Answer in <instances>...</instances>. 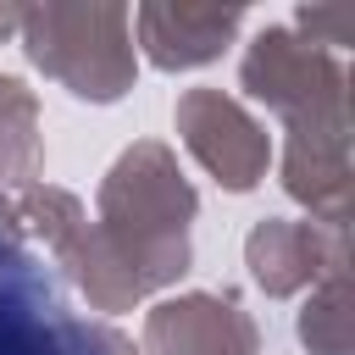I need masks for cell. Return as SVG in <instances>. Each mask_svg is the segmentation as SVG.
Masks as SVG:
<instances>
[{"label":"cell","instance_id":"cell-2","mask_svg":"<svg viewBox=\"0 0 355 355\" xmlns=\"http://www.w3.org/2000/svg\"><path fill=\"white\" fill-rule=\"evenodd\" d=\"M33 67L61 78L83 100H116L133 83V11L122 6H39L17 11Z\"/></svg>","mask_w":355,"mask_h":355},{"label":"cell","instance_id":"cell-11","mask_svg":"<svg viewBox=\"0 0 355 355\" xmlns=\"http://www.w3.org/2000/svg\"><path fill=\"white\" fill-rule=\"evenodd\" d=\"M17 216H28L33 222V233L50 244V250H72V239L89 227L83 222V205L72 200V194H61V189H44V183H33L22 200H17Z\"/></svg>","mask_w":355,"mask_h":355},{"label":"cell","instance_id":"cell-7","mask_svg":"<svg viewBox=\"0 0 355 355\" xmlns=\"http://www.w3.org/2000/svg\"><path fill=\"white\" fill-rule=\"evenodd\" d=\"M255 322L239 311L233 294H183L144 316L139 355H255Z\"/></svg>","mask_w":355,"mask_h":355},{"label":"cell","instance_id":"cell-6","mask_svg":"<svg viewBox=\"0 0 355 355\" xmlns=\"http://www.w3.org/2000/svg\"><path fill=\"white\" fill-rule=\"evenodd\" d=\"M244 261L255 272V283L266 294H294V288H316L327 277H349V239L333 222H283L266 216L255 222V233L244 239Z\"/></svg>","mask_w":355,"mask_h":355},{"label":"cell","instance_id":"cell-5","mask_svg":"<svg viewBox=\"0 0 355 355\" xmlns=\"http://www.w3.org/2000/svg\"><path fill=\"white\" fill-rule=\"evenodd\" d=\"M100 211L111 227L128 233H183V222L194 216V189L183 183L178 161L161 144H133L111 166L100 189Z\"/></svg>","mask_w":355,"mask_h":355},{"label":"cell","instance_id":"cell-12","mask_svg":"<svg viewBox=\"0 0 355 355\" xmlns=\"http://www.w3.org/2000/svg\"><path fill=\"white\" fill-rule=\"evenodd\" d=\"M294 33L305 44H316V50L333 55L338 44L355 39V6H300L294 11Z\"/></svg>","mask_w":355,"mask_h":355},{"label":"cell","instance_id":"cell-8","mask_svg":"<svg viewBox=\"0 0 355 355\" xmlns=\"http://www.w3.org/2000/svg\"><path fill=\"white\" fill-rule=\"evenodd\" d=\"M283 189L311 205V222L344 227L349 216V128H288Z\"/></svg>","mask_w":355,"mask_h":355},{"label":"cell","instance_id":"cell-3","mask_svg":"<svg viewBox=\"0 0 355 355\" xmlns=\"http://www.w3.org/2000/svg\"><path fill=\"white\" fill-rule=\"evenodd\" d=\"M244 89L266 100L288 128H349V78L344 61L305 44L294 28H266L244 50Z\"/></svg>","mask_w":355,"mask_h":355},{"label":"cell","instance_id":"cell-4","mask_svg":"<svg viewBox=\"0 0 355 355\" xmlns=\"http://www.w3.org/2000/svg\"><path fill=\"white\" fill-rule=\"evenodd\" d=\"M178 133L183 144L227 183V189H255L266 178V161H272V139L261 133V122L227 100L222 89H189L178 100Z\"/></svg>","mask_w":355,"mask_h":355},{"label":"cell","instance_id":"cell-9","mask_svg":"<svg viewBox=\"0 0 355 355\" xmlns=\"http://www.w3.org/2000/svg\"><path fill=\"white\" fill-rule=\"evenodd\" d=\"M239 22H244L239 6H139L133 11L139 44L166 72L200 67V61L222 55V44L239 33Z\"/></svg>","mask_w":355,"mask_h":355},{"label":"cell","instance_id":"cell-10","mask_svg":"<svg viewBox=\"0 0 355 355\" xmlns=\"http://www.w3.org/2000/svg\"><path fill=\"white\" fill-rule=\"evenodd\" d=\"M349 333H355V316H349V277H327L311 288L305 311H300V344L311 355H349Z\"/></svg>","mask_w":355,"mask_h":355},{"label":"cell","instance_id":"cell-1","mask_svg":"<svg viewBox=\"0 0 355 355\" xmlns=\"http://www.w3.org/2000/svg\"><path fill=\"white\" fill-rule=\"evenodd\" d=\"M0 355H139L122 333L72 316L50 266L22 250V216L0 194Z\"/></svg>","mask_w":355,"mask_h":355}]
</instances>
